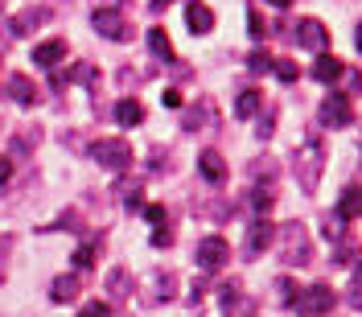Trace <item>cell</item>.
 Instances as JSON below:
<instances>
[{"label":"cell","instance_id":"cell-1","mask_svg":"<svg viewBox=\"0 0 362 317\" xmlns=\"http://www.w3.org/2000/svg\"><path fill=\"white\" fill-rule=\"evenodd\" d=\"M280 255H284V264H293V268H305V264L313 260V243H309L305 223L280 226Z\"/></svg>","mask_w":362,"mask_h":317},{"label":"cell","instance_id":"cell-2","mask_svg":"<svg viewBox=\"0 0 362 317\" xmlns=\"http://www.w3.org/2000/svg\"><path fill=\"white\" fill-rule=\"evenodd\" d=\"M321 169H325V153H321V144H300V153L293 157V173L300 181V190L305 194H317V181H321Z\"/></svg>","mask_w":362,"mask_h":317},{"label":"cell","instance_id":"cell-3","mask_svg":"<svg viewBox=\"0 0 362 317\" xmlns=\"http://www.w3.org/2000/svg\"><path fill=\"white\" fill-rule=\"evenodd\" d=\"M90 157L99 161L103 169H128L132 165V144L119 140V136H103V140L90 144Z\"/></svg>","mask_w":362,"mask_h":317},{"label":"cell","instance_id":"cell-4","mask_svg":"<svg viewBox=\"0 0 362 317\" xmlns=\"http://www.w3.org/2000/svg\"><path fill=\"white\" fill-rule=\"evenodd\" d=\"M334 301H338V296H334L329 284H309V289L296 293L293 305H296V313L300 317H325L329 309H334Z\"/></svg>","mask_w":362,"mask_h":317},{"label":"cell","instance_id":"cell-5","mask_svg":"<svg viewBox=\"0 0 362 317\" xmlns=\"http://www.w3.org/2000/svg\"><path fill=\"white\" fill-rule=\"evenodd\" d=\"M90 25H95V33L107 38V42H128V38H132V29H128V21H124L119 8H95V13H90Z\"/></svg>","mask_w":362,"mask_h":317},{"label":"cell","instance_id":"cell-6","mask_svg":"<svg viewBox=\"0 0 362 317\" xmlns=\"http://www.w3.org/2000/svg\"><path fill=\"white\" fill-rule=\"evenodd\" d=\"M321 124H325V128H350V124H354V103H350V95L329 91L325 103H321Z\"/></svg>","mask_w":362,"mask_h":317},{"label":"cell","instance_id":"cell-7","mask_svg":"<svg viewBox=\"0 0 362 317\" xmlns=\"http://www.w3.org/2000/svg\"><path fill=\"white\" fill-rule=\"evenodd\" d=\"M230 260V248H226L223 235H206L202 243H198V264H202L206 272H218Z\"/></svg>","mask_w":362,"mask_h":317},{"label":"cell","instance_id":"cell-8","mask_svg":"<svg viewBox=\"0 0 362 317\" xmlns=\"http://www.w3.org/2000/svg\"><path fill=\"white\" fill-rule=\"evenodd\" d=\"M272 239H276V226H272L268 219H255V223L247 226V239H243V255L255 260L264 248H272Z\"/></svg>","mask_w":362,"mask_h":317},{"label":"cell","instance_id":"cell-9","mask_svg":"<svg viewBox=\"0 0 362 317\" xmlns=\"http://www.w3.org/2000/svg\"><path fill=\"white\" fill-rule=\"evenodd\" d=\"M296 45H305V50H325L329 45V29L321 21H313V17H305V21L296 25Z\"/></svg>","mask_w":362,"mask_h":317},{"label":"cell","instance_id":"cell-10","mask_svg":"<svg viewBox=\"0 0 362 317\" xmlns=\"http://www.w3.org/2000/svg\"><path fill=\"white\" fill-rule=\"evenodd\" d=\"M62 58H66V42H62V38H49V42L33 45V62H37L42 70H58Z\"/></svg>","mask_w":362,"mask_h":317},{"label":"cell","instance_id":"cell-11","mask_svg":"<svg viewBox=\"0 0 362 317\" xmlns=\"http://www.w3.org/2000/svg\"><path fill=\"white\" fill-rule=\"evenodd\" d=\"M185 25H189V33H210L214 29V13H210V4H202V0H189L185 4Z\"/></svg>","mask_w":362,"mask_h":317},{"label":"cell","instance_id":"cell-12","mask_svg":"<svg viewBox=\"0 0 362 317\" xmlns=\"http://www.w3.org/2000/svg\"><path fill=\"white\" fill-rule=\"evenodd\" d=\"M341 74H346V62L334 58V54H321V58L313 62V79L317 83H338Z\"/></svg>","mask_w":362,"mask_h":317},{"label":"cell","instance_id":"cell-13","mask_svg":"<svg viewBox=\"0 0 362 317\" xmlns=\"http://www.w3.org/2000/svg\"><path fill=\"white\" fill-rule=\"evenodd\" d=\"M74 296H78V276H74V272L58 276V280L49 284V301H54V305H70Z\"/></svg>","mask_w":362,"mask_h":317},{"label":"cell","instance_id":"cell-14","mask_svg":"<svg viewBox=\"0 0 362 317\" xmlns=\"http://www.w3.org/2000/svg\"><path fill=\"white\" fill-rule=\"evenodd\" d=\"M198 169H202V178L206 181H226V161H223V153H214V149H206L202 157H198Z\"/></svg>","mask_w":362,"mask_h":317},{"label":"cell","instance_id":"cell-15","mask_svg":"<svg viewBox=\"0 0 362 317\" xmlns=\"http://www.w3.org/2000/svg\"><path fill=\"white\" fill-rule=\"evenodd\" d=\"M45 17H49L45 8H25V13H17V17L8 21V33H13V38H25V33H29L33 25H42Z\"/></svg>","mask_w":362,"mask_h":317},{"label":"cell","instance_id":"cell-16","mask_svg":"<svg viewBox=\"0 0 362 317\" xmlns=\"http://www.w3.org/2000/svg\"><path fill=\"white\" fill-rule=\"evenodd\" d=\"M8 91H13V99H17L21 108H33V103H37V87H33L25 74H13V79H8Z\"/></svg>","mask_w":362,"mask_h":317},{"label":"cell","instance_id":"cell-17","mask_svg":"<svg viewBox=\"0 0 362 317\" xmlns=\"http://www.w3.org/2000/svg\"><path fill=\"white\" fill-rule=\"evenodd\" d=\"M358 214H362V190L350 185V190L338 198V219L341 223H350V219H358Z\"/></svg>","mask_w":362,"mask_h":317},{"label":"cell","instance_id":"cell-18","mask_svg":"<svg viewBox=\"0 0 362 317\" xmlns=\"http://www.w3.org/2000/svg\"><path fill=\"white\" fill-rule=\"evenodd\" d=\"M259 108H264V95H259V91H239V99H235V115H239V120L259 115Z\"/></svg>","mask_w":362,"mask_h":317},{"label":"cell","instance_id":"cell-19","mask_svg":"<svg viewBox=\"0 0 362 317\" xmlns=\"http://www.w3.org/2000/svg\"><path fill=\"white\" fill-rule=\"evenodd\" d=\"M115 120H119L124 128L140 124V120H144V103H140V99H119V103H115Z\"/></svg>","mask_w":362,"mask_h":317},{"label":"cell","instance_id":"cell-20","mask_svg":"<svg viewBox=\"0 0 362 317\" xmlns=\"http://www.w3.org/2000/svg\"><path fill=\"white\" fill-rule=\"evenodd\" d=\"M107 293H112V301H124V296L132 293V276H128V268L107 272Z\"/></svg>","mask_w":362,"mask_h":317},{"label":"cell","instance_id":"cell-21","mask_svg":"<svg viewBox=\"0 0 362 317\" xmlns=\"http://www.w3.org/2000/svg\"><path fill=\"white\" fill-rule=\"evenodd\" d=\"M148 50L157 54L160 62H177V58H173V45H169V33H165V29H148Z\"/></svg>","mask_w":362,"mask_h":317},{"label":"cell","instance_id":"cell-22","mask_svg":"<svg viewBox=\"0 0 362 317\" xmlns=\"http://www.w3.org/2000/svg\"><path fill=\"white\" fill-rule=\"evenodd\" d=\"M42 144V128H29V132H17L13 136V157H21V153H33Z\"/></svg>","mask_w":362,"mask_h":317},{"label":"cell","instance_id":"cell-23","mask_svg":"<svg viewBox=\"0 0 362 317\" xmlns=\"http://www.w3.org/2000/svg\"><path fill=\"white\" fill-rule=\"evenodd\" d=\"M272 202H276L272 185H259V181H255V185H251V206H255L259 214H268V210H272Z\"/></svg>","mask_w":362,"mask_h":317},{"label":"cell","instance_id":"cell-24","mask_svg":"<svg viewBox=\"0 0 362 317\" xmlns=\"http://www.w3.org/2000/svg\"><path fill=\"white\" fill-rule=\"evenodd\" d=\"M272 70H276L280 83H296V79H300V70H296L293 58H272Z\"/></svg>","mask_w":362,"mask_h":317},{"label":"cell","instance_id":"cell-25","mask_svg":"<svg viewBox=\"0 0 362 317\" xmlns=\"http://www.w3.org/2000/svg\"><path fill=\"white\" fill-rule=\"evenodd\" d=\"M74 268H78V272L95 268V243H83V248L74 251Z\"/></svg>","mask_w":362,"mask_h":317},{"label":"cell","instance_id":"cell-26","mask_svg":"<svg viewBox=\"0 0 362 317\" xmlns=\"http://www.w3.org/2000/svg\"><path fill=\"white\" fill-rule=\"evenodd\" d=\"M247 33L255 42H264V33H268V25H264V17H259L255 8H247Z\"/></svg>","mask_w":362,"mask_h":317},{"label":"cell","instance_id":"cell-27","mask_svg":"<svg viewBox=\"0 0 362 317\" xmlns=\"http://www.w3.org/2000/svg\"><path fill=\"white\" fill-rule=\"evenodd\" d=\"M78 317H112V305L107 301H90V305L78 309Z\"/></svg>","mask_w":362,"mask_h":317},{"label":"cell","instance_id":"cell-28","mask_svg":"<svg viewBox=\"0 0 362 317\" xmlns=\"http://www.w3.org/2000/svg\"><path fill=\"white\" fill-rule=\"evenodd\" d=\"M13 235H0V280H4V272H8V255H13Z\"/></svg>","mask_w":362,"mask_h":317},{"label":"cell","instance_id":"cell-29","mask_svg":"<svg viewBox=\"0 0 362 317\" xmlns=\"http://www.w3.org/2000/svg\"><path fill=\"white\" fill-rule=\"evenodd\" d=\"M247 70H255V74H264V70H272V58L264 54V50H255L247 58Z\"/></svg>","mask_w":362,"mask_h":317},{"label":"cell","instance_id":"cell-30","mask_svg":"<svg viewBox=\"0 0 362 317\" xmlns=\"http://www.w3.org/2000/svg\"><path fill=\"white\" fill-rule=\"evenodd\" d=\"M276 293H280V305H293L300 289H296V284H288V280H276Z\"/></svg>","mask_w":362,"mask_h":317},{"label":"cell","instance_id":"cell-31","mask_svg":"<svg viewBox=\"0 0 362 317\" xmlns=\"http://www.w3.org/2000/svg\"><path fill=\"white\" fill-rule=\"evenodd\" d=\"M45 231H78V214H74V210H66V214H62L58 223L45 226Z\"/></svg>","mask_w":362,"mask_h":317},{"label":"cell","instance_id":"cell-32","mask_svg":"<svg viewBox=\"0 0 362 317\" xmlns=\"http://www.w3.org/2000/svg\"><path fill=\"white\" fill-rule=\"evenodd\" d=\"M144 219H148L153 226H165V219H169V214H165V206H144Z\"/></svg>","mask_w":362,"mask_h":317},{"label":"cell","instance_id":"cell-33","mask_svg":"<svg viewBox=\"0 0 362 317\" xmlns=\"http://www.w3.org/2000/svg\"><path fill=\"white\" fill-rule=\"evenodd\" d=\"M272 128H276V112L268 108V112H264V124L255 128V132H259V140H268V136H272Z\"/></svg>","mask_w":362,"mask_h":317},{"label":"cell","instance_id":"cell-34","mask_svg":"<svg viewBox=\"0 0 362 317\" xmlns=\"http://www.w3.org/2000/svg\"><path fill=\"white\" fill-rule=\"evenodd\" d=\"M169 243H173V231L157 226V231H153V248H169Z\"/></svg>","mask_w":362,"mask_h":317},{"label":"cell","instance_id":"cell-35","mask_svg":"<svg viewBox=\"0 0 362 317\" xmlns=\"http://www.w3.org/2000/svg\"><path fill=\"white\" fill-rule=\"evenodd\" d=\"M74 79H83V83H99V70H90V67H74Z\"/></svg>","mask_w":362,"mask_h":317},{"label":"cell","instance_id":"cell-36","mask_svg":"<svg viewBox=\"0 0 362 317\" xmlns=\"http://www.w3.org/2000/svg\"><path fill=\"white\" fill-rule=\"evenodd\" d=\"M160 99H165V108H181V91H177V87H169Z\"/></svg>","mask_w":362,"mask_h":317},{"label":"cell","instance_id":"cell-37","mask_svg":"<svg viewBox=\"0 0 362 317\" xmlns=\"http://www.w3.org/2000/svg\"><path fill=\"white\" fill-rule=\"evenodd\" d=\"M13 178V157H0V185Z\"/></svg>","mask_w":362,"mask_h":317},{"label":"cell","instance_id":"cell-38","mask_svg":"<svg viewBox=\"0 0 362 317\" xmlns=\"http://www.w3.org/2000/svg\"><path fill=\"white\" fill-rule=\"evenodd\" d=\"M272 8H288V4H293V0H268Z\"/></svg>","mask_w":362,"mask_h":317},{"label":"cell","instance_id":"cell-39","mask_svg":"<svg viewBox=\"0 0 362 317\" xmlns=\"http://www.w3.org/2000/svg\"><path fill=\"white\" fill-rule=\"evenodd\" d=\"M354 45L362 50V21H358V29H354Z\"/></svg>","mask_w":362,"mask_h":317},{"label":"cell","instance_id":"cell-40","mask_svg":"<svg viewBox=\"0 0 362 317\" xmlns=\"http://www.w3.org/2000/svg\"><path fill=\"white\" fill-rule=\"evenodd\" d=\"M153 4H157V8H165V4H173V0H153Z\"/></svg>","mask_w":362,"mask_h":317}]
</instances>
